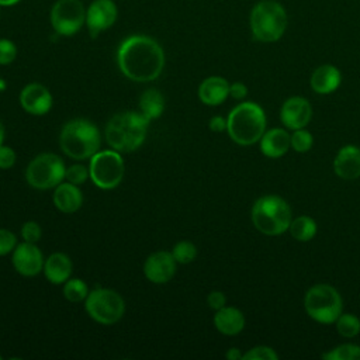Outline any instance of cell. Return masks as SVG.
<instances>
[{"label": "cell", "instance_id": "obj_15", "mask_svg": "<svg viewBox=\"0 0 360 360\" xmlns=\"http://www.w3.org/2000/svg\"><path fill=\"white\" fill-rule=\"evenodd\" d=\"M52 94L41 83H28L20 91V104L31 115H45L52 108Z\"/></svg>", "mask_w": 360, "mask_h": 360}, {"label": "cell", "instance_id": "obj_42", "mask_svg": "<svg viewBox=\"0 0 360 360\" xmlns=\"http://www.w3.org/2000/svg\"><path fill=\"white\" fill-rule=\"evenodd\" d=\"M20 0H0V6H6V7H8V6H14V4H17Z\"/></svg>", "mask_w": 360, "mask_h": 360}, {"label": "cell", "instance_id": "obj_4", "mask_svg": "<svg viewBox=\"0 0 360 360\" xmlns=\"http://www.w3.org/2000/svg\"><path fill=\"white\" fill-rule=\"evenodd\" d=\"M266 131V114L253 101H242L235 105L226 117V132L229 138L240 145L250 146L260 141Z\"/></svg>", "mask_w": 360, "mask_h": 360}, {"label": "cell", "instance_id": "obj_36", "mask_svg": "<svg viewBox=\"0 0 360 360\" xmlns=\"http://www.w3.org/2000/svg\"><path fill=\"white\" fill-rule=\"evenodd\" d=\"M17 162V153L11 146L1 145L0 146V169L7 170L11 169Z\"/></svg>", "mask_w": 360, "mask_h": 360}, {"label": "cell", "instance_id": "obj_12", "mask_svg": "<svg viewBox=\"0 0 360 360\" xmlns=\"http://www.w3.org/2000/svg\"><path fill=\"white\" fill-rule=\"evenodd\" d=\"M118 17L117 4L112 0H93L86 8V27L91 38L112 27Z\"/></svg>", "mask_w": 360, "mask_h": 360}, {"label": "cell", "instance_id": "obj_33", "mask_svg": "<svg viewBox=\"0 0 360 360\" xmlns=\"http://www.w3.org/2000/svg\"><path fill=\"white\" fill-rule=\"evenodd\" d=\"M20 233L24 242L37 243L42 236V229L37 221H27L22 224Z\"/></svg>", "mask_w": 360, "mask_h": 360}, {"label": "cell", "instance_id": "obj_25", "mask_svg": "<svg viewBox=\"0 0 360 360\" xmlns=\"http://www.w3.org/2000/svg\"><path fill=\"white\" fill-rule=\"evenodd\" d=\"M316 222L308 215H300L294 218L288 226L291 236L300 242H308L316 235Z\"/></svg>", "mask_w": 360, "mask_h": 360}, {"label": "cell", "instance_id": "obj_23", "mask_svg": "<svg viewBox=\"0 0 360 360\" xmlns=\"http://www.w3.org/2000/svg\"><path fill=\"white\" fill-rule=\"evenodd\" d=\"M215 329L226 336H235L245 328V315L236 307H222L214 315Z\"/></svg>", "mask_w": 360, "mask_h": 360}, {"label": "cell", "instance_id": "obj_8", "mask_svg": "<svg viewBox=\"0 0 360 360\" xmlns=\"http://www.w3.org/2000/svg\"><path fill=\"white\" fill-rule=\"evenodd\" d=\"M65 172L66 166L59 155L44 152L31 159L24 176L32 188L49 190L65 180Z\"/></svg>", "mask_w": 360, "mask_h": 360}, {"label": "cell", "instance_id": "obj_9", "mask_svg": "<svg viewBox=\"0 0 360 360\" xmlns=\"http://www.w3.org/2000/svg\"><path fill=\"white\" fill-rule=\"evenodd\" d=\"M84 309L93 321L108 326L117 323L124 316L125 301L118 291L97 287L84 300Z\"/></svg>", "mask_w": 360, "mask_h": 360}, {"label": "cell", "instance_id": "obj_37", "mask_svg": "<svg viewBox=\"0 0 360 360\" xmlns=\"http://www.w3.org/2000/svg\"><path fill=\"white\" fill-rule=\"evenodd\" d=\"M207 304L211 309L214 311H218L221 309L222 307L226 305V297L222 291H218V290H214L211 291L208 295H207Z\"/></svg>", "mask_w": 360, "mask_h": 360}, {"label": "cell", "instance_id": "obj_14", "mask_svg": "<svg viewBox=\"0 0 360 360\" xmlns=\"http://www.w3.org/2000/svg\"><path fill=\"white\" fill-rule=\"evenodd\" d=\"M177 270V262L172 252L158 250L150 253L143 263V274L153 284L169 283Z\"/></svg>", "mask_w": 360, "mask_h": 360}, {"label": "cell", "instance_id": "obj_20", "mask_svg": "<svg viewBox=\"0 0 360 360\" xmlns=\"http://www.w3.org/2000/svg\"><path fill=\"white\" fill-rule=\"evenodd\" d=\"M198 98L205 105H219L229 96V83L221 76H208L198 86Z\"/></svg>", "mask_w": 360, "mask_h": 360}, {"label": "cell", "instance_id": "obj_28", "mask_svg": "<svg viewBox=\"0 0 360 360\" xmlns=\"http://www.w3.org/2000/svg\"><path fill=\"white\" fill-rule=\"evenodd\" d=\"M172 255L177 264H188L195 260L197 257V246L191 240H179L172 248Z\"/></svg>", "mask_w": 360, "mask_h": 360}, {"label": "cell", "instance_id": "obj_41", "mask_svg": "<svg viewBox=\"0 0 360 360\" xmlns=\"http://www.w3.org/2000/svg\"><path fill=\"white\" fill-rule=\"evenodd\" d=\"M4 138H6V128H4L3 122L0 121V146H1L3 142H4Z\"/></svg>", "mask_w": 360, "mask_h": 360}, {"label": "cell", "instance_id": "obj_10", "mask_svg": "<svg viewBox=\"0 0 360 360\" xmlns=\"http://www.w3.org/2000/svg\"><path fill=\"white\" fill-rule=\"evenodd\" d=\"M89 160L90 180L98 188L111 190L122 181L125 174V163L121 152L111 148L98 150Z\"/></svg>", "mask_w": 360, "mask_h": 360}, {"label": "cell", "instance_id": "obj_27", "mask_svg": "<svg viewBox=\"0 0 360 360\" xmlns=\"http://www.w3.org/2000/svg\"><path fill=\"white\" fill-rule=\"evenodd\" d=\"M325 360H360V346L353 343H343L322 354Z\"/></svg>", "mask_w": 360, "mask_h": 360}, {"label": "cell", "instance_id": "obj_21", "mask_svg": "<svg viewBox=\"0 0 360 360\" xmlns=\"http://www.w3.org/2000/svg\"><path fill=\"white\" fill-rule=\"evenodd\" d=\"M342 82V73L340 70L330 65L325 63L318 66L309 79L311 89L318 94H330L340 86Z\"/></svg>", "mask_w": 360, "mask_h": 360}, {"label": "cell", "instance_id": "obj_22", "mask_svg": "<svg viewBox=\"0 0 360 360\" xmlns=\"http://www.w3.org/2000/svg\"><path fill=\"white\" fill-rule=\"evenodd\" d=\"M259 145L264 156L271 159L281 158L291 148L290 134L281 128H271L269 131H264V134L259 141Z\"/></svg>", "mask_w": 360, "mask_h": 360}, {"label": "cell", "instance_id": "obj_1", "mask_svg": "<svg viewBox=\"0 0 360 360\" xmlns=\"http://www.w3.org/2000/svg\"><path fill=\"white\" fill-rule=\"evenodd\" d=\"M165 51L160 44L148 35H129L117 49V65L121 73L138 83L156 80L165 68Z\"/></svg>", "mask_w": 360, "mask_h": 360}, {"label": "cell", "instance_id": "obj_29", "mask_svg": "<svg viewBox=\"0 0 360 360\" xmlns=\"http://www.w3.org/2000/svg\"><path fill=\"white\" fill-rule=\"evenodd\" d=\"M336 330L343 338H354L360 333V319L354 314H340L336 319Z\"/></svg>", "mask_w": 360, "mask_h": 360}, {"label": "cell", "instance_id": "obj_2", "mask_svg": "<svg viewBox=\"0 0 360 360\" xmlns=\"http://www.w3.org/2000/svg\"><path fill=\"white\" fill-rule=\"evenodd\" d=\"M149 122L139 110L117 112L105 125V141L111 149L121 153L134 152L145 142Z\"/></svg>", "mask_w": 360, "mask_h": 360}, {"label": "cell", "instance_id": "obj_40", "mask_svg": "<svg viewBox=\"0 0 360 360\" xmlns=\"http://www.w3.org/2000/svg\"><path fill=\"white\" fill-rule=\"evenodd\" d=\"M225 357H226L228 360H242L243 353H242L238 347H229V349L226 350V353H225Z\"/></svg>", "mask_w": 360, "mask_h": 360}, {"label": "cell", "instance_id": "obj_32", "mask_svg": "<svg viewBox=\"0 0 360 360\" xmlns=\"http://www.w3.org/2000/svg\"><path fill=\"white\" fill-rule=\"evenodd\" d=\"M278 354L270 346H255L243 353L242 360H277Z\"/></svg>", "mask_w": 360, "mask_h": 360}, {"label": "cell", "instance_id": "obj_11", "mask_svg": "<svg viewBox=\"0 0 360 360\" xmlns=\"http://www.w3.org/2000/svg\"><path fill=\"white\" fill-rule=\"evenodd\" d=\"M49 21L56 34L75 35L86 24V8L80 0H56L51 8Z\"/></svg>", "mask_w": 360, "mask_h": 360}, {"label": "cell", "instance_id": "obj_3", "mask_svg": "<svg viewBox=\"0 0 360 360\" xmlns=\"http://www.w3.org/2000/svg\"><path fill=\"white\" fill-rule=\"evenodd\" d=\"M101 135L97 125L87 118H73L65 122L59 134L60 150L75 159H90L100 150Z\"/></svg>", "mask_w": 360, "mask_h": 360}, {"label": "cell", "instance_id": "obj_39", "mask_svg": "<svg viewBox=\"0 0 360 360\" xmlns=\"http://www.w3.org/2000/svg\"><path fill=\"white\" fill-rule=\"evenodd\" d=\"M208 127L212 132H224L226 131V118L221 115H214L208 121Z\"/></svg>", "mask_w": 360, "mask_h": 360}, {"label": "cell", "instance_id": "obj_31", "mask_svg": "<svg viewBox=\"0 0 360 360\" xmlns=\"http://www.w3.org/2000/svg\"><path fill=\"white\" fill-rule=\"evenodd\" d=\"M87 179H90V173H89V167H86L82 163H75L69 167H66L65 172V180L69 183H73L76 186L83 184Z\"/></svg>", "mask_w": 360, "mask_h": 360}, {"label": "cell", "instance_id": "obj_24", "mask_svg": "<svg viewBox=\"0 0 360 360\" xmlns=\"http://www.w3.org/2000/svg\"><path fill=\"white\" fill-rule=\"evenodd\" d=\"M139 111L149 120H156L163 114L165 97L158 89H146L139 97Z\"/></svg>", "mask_w": 360, "mask_h": 360}, {"label": "cell", "instance_id": "obj_38", "mask_svg": "<svg viewBox=\"0 0 360 360\" xmlns=\"http://www.w3.org/2000/svg\"><path fill=\"white\" fill-rule=\"evenodd\" d=\"M229 96L235 100H245L248 96V87L242 82H233L229 84Z\"/></svg>", "mask_w": 360, "mask_h": 360}, {"label": "cell", "instance_id": "obj_43", "mask_svg": "<svg viewBox=\"0 0 360 360\" xmlns=\"http://www.w3.org/2000/svg\"><path fill=\"white\" fill-rule=\"evenodd\" d=\"M0 360H1V356H0Z\"/></svg>", "mask_w": 360, "mask_h": 360}, {"label": "cell", "instance_id": "obj_26", "mask_svg": "<svg viewBox=\"0 0 360 360\" xmlns=\"http://www.w3.org/2000/svg\"><path fill=\"white\" fill-rule=\"evenodd\" d=\"M90 290L84 280L77 278V277H70L62 284V294L69 302H84L87 298Z\"/></svg>", "mask_w": 360, "mask_h": 360}, {"label": "cell", "instance_id": "obj_7", "mask_svg": "<svg viewBox=\"0 0 360 360\" xmlns=\"http://www.w3.org/2000/svg\"><path fill=\"white\" fill-rule=\"evenodd\" d=\"M304 308L311 319L319 323H335L343 309L339 291L325 283L308 288L304 297Z\"/></svg>", "mask_w": 360, "mask_h": 360}, {"label": "cell", "instance_id": "obj_19", "mask_svg": "<svg viewBox=\"0 0 360 360\" xmlns=\"http://www.w3.org/2000/svg\"><path fill=\"white\" fill-rule=\"evenodd\" d=\"M52 201L56 210L60 212L73 214L83 205V194L79 186L69 181H62L53 188Z\"/></svg>", "mask_w": 360, "mask_h": 360}, {"label": "cell", "instance_id": "obj_18", "mask_svg": "<svg viewBox=\"0 0 360 360\" xmlns=\"http://www.w3.org/2000/svg\"><path fill=\"white\" fill-rule=\"evenodd\" d=\"M42 271L45 274V278L51 284L62 285L66 280L72 277V271H73L72 259L63 252H55L45 259Z\"/></svg>", "mask_w": 360, "mask_h": 360}, {"label": "cell", "instance_id": "obj_13", "mask_svg": "<svg viewBox=\"0 0 360 360\" xmlns=\"http://www.w3.org/2000/svg\"><path fill=\"white\" fill-rule=\"evenodd\" d=\"M44 255L37 243L21 242L13 250L11 263L14 270L24 277H35L44 269Z\"/></svg>", "mask_w": 360, "mask_h": 360}, {"label": "cell", "instance_id": "obj_5", "mask_svg": "<svg viewBox=\"0 0 360 360\" xmlns=\"http://www.w3.org/2000/svg\"><path fill=\"white\" fill-rule=\"evenodd\" d=\"M252 37L259 42L278 41L288 25V15L284 6L276 0L257 1L249 15Z\"/></svg>", "mask_w": 360, "mask_h": 360}, {"label": "cell", "instance_id": "obj_6", "mask_svg": "<svg viewBox=\"0 0 360 360\" xmlns=\"http://www.w3.org/2000/svg\"><path fill=\"white\" fill-rule=\"evenodd\" d=\"M291 221V207L280 195H263L257 198L252 207V222L255 228L264 235L276 236L284 233L288 231Z\"/></svg>", "mask_w": 360, "mask_h": 360}, {"label": "cell", "instance_id": "obj_35", "mask_svg": "<svg viewBox=\"0 0 360 360\" xmlns=\"http://www.w3.org/2000/svg\"><path fill=\"white\" fill-rule=\"evenodd\" d=\"M17 236L13 231L0 228V256H6L13 253L14 248L17 246Z\"/></svg>", "mask_w": 360, "mask_h": 360}, {"label": "cell", "instance_id": "obj_17", "mask_svg": "<svg viewBox=\"0 0 360 360\" xmlns=\"http://www.w3.org/2000/svg\"><path fill=\"white\" fill-rule=\"evenodd\" d=\"M333 172L343 180L360 177V148L356 145L342 146L333 159Z\"/></svg>", "mask_w": 360, "mask_h": 360}, {"label": "cell", "instance_id": "obj_16", "mask_svg": "<svg viewBox=\"0 0 360 360\" xmlns=\"http://www.w3.org/2000/svg\"><path fill=\"white\" fill-rule=\"evenodd\" d=\"M312 118V107L309 101L300 96L287 98L280 110V120L288 129L305 128Z\"/></svg>", "mask_w": 360, "mask_h": 360}, {"label": "cell", "instance_id": "obj_30", "mask_svg": "<svg viewBox=\"0 0 360 360\" xmlns=\"http://www.w3.org/2000/svg\"><path fill=\"white\" fill-rule=\"evenodd\" d=\"M312 143H314V138L311 132L307 131L305 128L294 129L292 135H290V145L298 153L308 152L312 148Z\"/></svg>", "mask_w": 360, "mask_h": 360}, {"label": "cell", "instance_id": "obj_34", "mask_svg": "<svg viewBox=\"0 0 360 360\" xmlns=\"http://www.w3.org/2000/svg\"><path fill=\"white\" fill-rule=\"evenodd\" d=\"M17 58V46L11 39L0 38V65H10Z\"/></svg>", "mask_w": 360, "mask_h": 360}]
</instances>
